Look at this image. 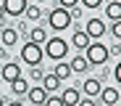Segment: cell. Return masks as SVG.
<instances>
[{"mask_svg":"<svg viewBox=\"0 0 121 106\" xmlns=\"http://www.w3.org/2000/svg\"><path fill=\"white\" fill-rule=\"evenodd\" d=\"M76 106H95V101L87 96V98H79V103H76Z\"/></svg>","mask_w":121,"mask_h":106,"instance_id":"4316f807","label":"cell"},{"mask_svg":"<svg viewBox=\"0 0 121 106\" xmlns=\"http://www.w3.org/2000/svg\"><path fill=\"white\" fill-rule=\"evenodd\" d=\"M100 90H103V85H100V80H95V77H87V80L82 82V93L90 96V98L100 96Z\"/></svg>","mask_w":121,"mask_h":106,"instance_id":"9c48e42d","label":"cell"},{"mask_svg":"<svg viewBox=\"0 0 121 106\" xmlns=\"http://www.w3.org/2000/svg\"><path fill=\"white\" fill-rule=\"evenodd\" d=\"M108 53H121V45H118V42H116V45H111V48H108Z\"/></svg>","mask_w":121,"mask_h":106,"instance_id":"f546056e","label":"cell"},{"mask_svg":"<svg viewBox=\"0 0 121 106\" xmlns=\"http://www.w3.org/2000/svg\"><path fill=\"white\" fill-rule=\"evenodd\" d=\"M79 98H82V93H79L76 88H66L63 93H60V101H63V106H76Z\"/></svg>","mask_w":121,"mask_h":106,"instance_id":"4fadbf2b","label":"cell"},{"mask_svg":"<svg viewBox=\"0 0 121 106\" xmlns=\"http://www.w3.org/2000/svg\"><path fill=\"white\" fill-rule=\"evenodd\" d=\"M113 77H116V82H118V85H121V61H118V64H116V69H113Z\"/></svg>","mask_w":121,"mask_h":106,"instance_id":"83f0119b","label":"cell"},{"mask_svg":"<svg viewBox=\"0 0 121 106\" xmlns=\"http://www.w3.org/2000/svg\"><path fill=\"white\" fill-rule=\"evenodd\" d=\"M24 16H26L29 21H37L39 16H42V8H39V5H26V11H24Z\"/></svg>","mask_w":121,"mask_h":106,"instance_id":"ffe728a7","label":"cell"},{"mask_svg":"<svg viewBox=\"0 0 121 106\" xmlns=\"http://www.w3.org/2000/svg\"><path fill=\"white\" fill-rule=\"evenodd\" d=\"M42 58H45V50H42L39 42H32V40H29V42L21 45V61H24V64H29V66H39Z\"/></svg>","mask_w":121,"mask_h":106,"instance_id":"7a4b0ae2","label":"cell"},{"mask_svg":"<svg viewBox=\"0 0 121 106\" xmlns=\"http://www.w3.org/2000/svg\"><path fill=\"white\" fill-rule=\"evenodd\" d=\"M48 90L42 88V85H34V88H29V93H26V98H29V103H34V106H42L45 101H48Z\"/></svg>","mask_w":121,"mask_h":106,"instance_id":"ba28073f","label":"cell"},{"mask_svg":"<svg viewBox=\"0 0 121 106\" xmlns=\"http://www.w3.org/2000/svg\"><path fill=\"white\" fill-rule=\"evenodd\" d=\"M5 106H24L21 101H11V103H5Z\"/></svg>","mask_w":121,"mask_h":106,"instance_id":"1f68e13d","label":"cell"},{"mask_svg":"<svg viewBox=\"0 0 121 106\" xmlns=\"http://www.w3.org/2000/svg\"><path fill=\"white\" fill-rule=\"evenodd\" d=\"M90 42H92V37H90L84 29H76V32H74V37H71V45H74V48H79V50H87Z\"/></svg>","mask_w":121,"mask_h":106,"instance_id":"30bf717a","label":"cell"},{"mask_svg":"<svg viewBox=\"0 0 121 106\" xmlns=\"http://www.w3.org/2000/svg\"><path fill=\"white\" fill-rule=\"evenodd\" d=\"M118 3H121V0H118Z\"/></svg>","mask_w":121,"mask_h":106,"instance_id":"e575fe53","label":"cell"},{"mask_svg":"<svg viewBox=\"0 0 121 106\" xmlns=\"http://www.w3.org/2000/svg\"><path fill=\"white\" fill-rule=\"evenodd\" d=\"M37 3H45V0H37Z\"/></svg>","mask_w":121,"mask_h":106,"instance_id":"836d02e7","label":"cell"},{"mask_svg":"<svg viewBox=\"0 0 121 106\" xmlns=\"http://www.w3.org/2000/svg\"><path fill=\"white\" fill-rule=\"evenodd\" d=\"M0 77H3L5 82H13V80H18V77H21V66H18V64L5 61L3 66H0Z\"/></svg>","mask_w":121,"mask_h":106,"instance_id":"52a82bcc","label":"cell"},{"mask_svg":"<svg viewBox=\"0 0 121 106\" xmlns=\"http://www.w3.org/2000/svg\"><path fill=\"white\" fill-rule=\"evenodd\" d=\"M100 101H103L105 106H116L118 103V88H111V85L103 88V90H100Z\"/></svg>","mask_w":121,"mask_h":106,"instance_id":"8fae6325","label":"cell"},{"mask_svg":"<svg viewBox=\"0 0 121 106\" xmlns=\"http://www.w3.org/2000/svg\"><path fill=\"white\" fill-rule=\"evenodd\" d=\"M0 42H3L5 48L16 45V42H18V29H11V27H3V32H0Z\"/></svg>","mask_w":121,"mask_h":106,"instance_id":"7c38bea8","label":"cell"},{"mask_svg":"<svg viewBox=\"0 0 121 106\" xmlns=\"http://www.w3.org/2000/svg\"><path fill=\"white\" fill-rule=\"evenodd\" d=\"M0 61H8V48L0 45Z\"/></svg>","mask_w":121,"mask_h":106,"instance_id":"f1b7e54d","label":"cell"},{"mask_svg":"<svg viewBox=\"0 0 121 106\" xmlns=\"http://www.w3.org/2000/svg\"><path fill=\"white\" fill-rule=\"evenodd\" d=\"M79 3H82L84 8H100V5H103V0H79Z\"/></svg>","mask_w":121,"mask_h":106,"instance_id":"603a6c76","label":"cell"},{"mask_svg":"<svg viewBox=\"0 0 121 106\" xmlns=\"http://www.w3.org/2000/svg\"><path fill=\"white\" fill-rule=\"evenodd\" d=\"M87 66H90V61H87V56H84V53L71 58V72H79V74H82V72H87Z\"/></svg>","mask_w":121,"mask_h":106,"instance_id":"9a60e30c","label":"cell"},{"mask_svg":"<svg viewBox=\"0 0 121 106\" xmlns=\"http://www.w3.org/2000/svg\"><path fill=\"white\" fill-rule=\"evenodd\" d=\"M111 35L116 40H121V21H113V24H111Z\"/></svg>","mask_w":121,"mask_h":106,"instance_id":"7402d4cb","label":"cell"},{"mask_svg":"<svg viewBox=\"0 0 121 106\" xmlns=\"http://www.w3.org/2000/svg\"><path fill=\"white\" fill-rule=\"evenodd\" d=\"M42 106H63V101H60V96H48V101Z\"/></svg>","mask_w":121,"mask_h":106,"instance_id":"44dd1931","label":"cell"},{"mask_svg":"<svg viewBox=\"0 0 121 106\" xmlns=\"http://www.w3.org/2000/svg\"><path fill=\"white\" fill-rule=\"evenodd\" d=\"M3 3V8H5V16H24V11H26V0H0Z\"/></svg>","mask_w":121,"mask_h":106,"instance_id":"5b68a950","label":"cell"},{"mask_svg":"<svg viewBox=\"0 0 121 106\" xmlns=\"http://www.w3.org/2000/svg\"><path fill=\"white\" fill-rule=\"evenodd\" d=\"M53 74H55L60 82H63V80H69V77L74 74V72H71V64H55V72H53Z\"/></svg>","mask_w":121,"mask_h":106,"instance_id":"ac0fdd59","label":"cell"},{"mask_svg":"<svg viewBox=\"0 0 121 106\" xmlns=\"http://www.w3.org/2000/svg\"><path fill=\"white\" fill-rule=\"evenodd\" d=\"M87 61H90V66H100V64H105L108 61V48L103 45V42H90V45H87Z\"/></svg>","mask_w":121,"mask_h":106,"instance_id":"277c9868","label":"cell"},{"mask_svg":"<svg viewBox=\"0 0 121 106\" xmlns=\"http://www.w3.org/2000/svg\"><path fill=\"white\" fill-rule=\"evenodd\" d=\"M0 106H5V103H3V98H0Z\"/></svg>","mask_w":121,"mask_h":106,"instance_id":"d6a6232c","label":"cell"},{"mask_svg":"<svg viewBox=\"0 0 121 106\" xmlns=\"http://www.w3.org/2000/svg\"><path fill=\"white\" fill-rule=\"evenodd\" d=\"M29 40H32V42H39V45H42V42H48V32H45V27H34V29L29 32Z\"/></svg>","mask_w":121,"mask_h":106,"instance_id":"d6986e66","label":"cell"},{"mask_svg":"<svg viewBox=\"0 0 121 106\" xmlns=\"http://www.w3.org/2000/svg\"><path fill=\"white\" fill-rule=\"evenodd\" d=\"M3 16H5V8H3V3H0V24H3Z\"/></svg>","mask_w":121,"mask_h":106,"instance_id":"4dcf8cb0","label":"cell"},{"mask_svg":"<svg viewBox=\"0 0 121 106\" xmlns=\"http://www.w3.org/2000/svg\"><path fill=\"white\" fill-rule=\"evenodd\" d=\"M11 90H13L16 96H26V93H29V82H26L24 77H18V80L11 82Z\"/></svg>","mask_w":121,"mask_h":106,"instance_id":"e0dca14e","label":"cell"},{"mask_svg":"<svg viewBox=\"0 0 121 106\" xmlns=\"http://www.w3.org/2000/svg\"><path fill=\"white\" fill-rule=\"evenodd\" d=\"M42 88H45L48 93H55V90L60 88V80H58L55 74H45V77H42Z\"/></svg>","mask_w":121,"mask_h":106,"instance_id":"2e32d148","label":"cell"},{"mask_svg":"<svg viewBox=\"0 0 121 106\" xmlns=\"http://www.w3.org/2000/svg\"><path fill=\"white\" fill-rule=\"evenodd\" d=\"M105 19L108 21H121V3L118 0H111L105 5Z\"/></svg>","mask_w":121,"mask_h":106,"instance_id":"5bb4252c","label":"cell"},{"mask_svg":"<svg viewBox=\"0 0 121 106\" xmlns=\"http://www.w3.org/2000/svg\"><path fill=\"white\" fill-rule=\"evenodd\" d=\"M42 69H39V66H32V80H37V82H42Z\"/></svg>","mask_w":121,"mask_h":106,"instance_id":"d4e9b609","label":"cell"},{"mask_svg":"<svg viewBox=\"0 0 121 106\" xmlns=\"http://www.w3.org/2000/svg\"><path fill=\"white\" fill-rule=\"evenodd\" d=\"M48 24H50V29H55V32H63L66 27H71L74 24V19H71V13L66 11V8H53L50 13H48Z\"/></svg>","mask_w":121,"mask_h":106,"instance_id":"3957f363","label":"cell"},{"mask_svg":"<svg viewBox=\"0 0 121 106\" xmlns=\"http://www.w3.org/2000/svg\"><path fill=\"white\" fill-rule=\"evenodd\" d=\"M69 13H71V19H82V5H74V8H69Z\"/></svg>","mask_w":121,"mask_h":106,"instance_id":"484cf974","label":"cell"},{"mask_svg":"<svg viewBox=\"0 0 121 106\" xmlns=\"http://www.w3.org/2000/svg\"><path fill=\"white\" fill-rule=\"evenodd\" d=\"M69 45L71 42H66L63 37H48V42H45V56L50 58V61H63L66 56H69Z\"/></svg>","mask_w":121,"mask_h":106,"instance_id":"6da1fadb","label":"cell"},{"mask_svg":"<svg viewBox=\"0 0 121 106\" xmlns=\"http://www.w3.org/2000/svg\"><path fill=\"white\" fill-rule=\"evenodd\" d=\"M105 29H108V27H105V21H103V19H87L84 32H87L92 40H100V37L105 35Z\"/></svg>","mask_w":121,"mask_h":106,"instance_id":"8992f818","label":"cell"},{"mask_svg":"<svg viewBox=\"0 0 121 106\" xmlns=\"http://www.w3.org/2000/svg\"><path fill=\"white\" fill-rule=\"evenodd\" d=\"M58 5L69 11V8H74V5H79V0H58Z\"/></svg>","mask_w":121,"mask_h":106,"instance_id":"cb8c5ba5","label":"cell"}]
</instances>
